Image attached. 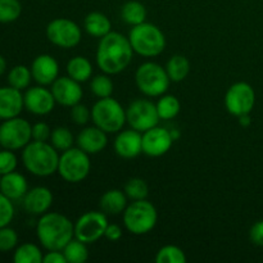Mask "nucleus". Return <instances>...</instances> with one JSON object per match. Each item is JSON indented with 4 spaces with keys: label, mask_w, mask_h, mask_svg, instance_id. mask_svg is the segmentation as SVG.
<instances>
[{
    "label": "nucleus",
    "mask_w": 263,
    "mask_h": 263,
    "mask_svg": "<svg viewBox=\"0 0 263 263\" xmlns=\"http://www.w3.org/2000/svg\"><path fill=\"white\" fill-rule=\"evenodd\" d=\"M223 102L230 115L235 117L249 115L256 104V91L248 82H235L228 89Z\"/></svg>",
    "instance_id": "12"
},
{
    "label": "nucleus",
    "mask_w": 263,
    "mask_h": 263,
    "mask_svg": "<svg viewBox=\"0 0 263 263\" xmlns=\"http://www.w3.org/2000/svg\"><path fill=\"white\" fill-rule=\"evenodd\" d=\"M122 215L126 230L134 235L151 233L158 221L157 208L146 199L133 200Z\"/></svg>",
    "instance_id": "5"
},
{
    "label": "nucleus",
    "mask_w": 263,
    "mask_h": 263,
    "mask_svg": "<svg viewBox=\"0 0 263 263\" xmlns=\"http://www.w3.org/2000/svg\"><path fill=\"white\" fill-rule=\"evenodd\" d=\"M157 110L161 120H174L181 109L180 100L175 95L163 94L156 103Z\"/></svg>",
    "instance_id": "29"
},
{
    "label": "nucleus",
    "mask_w": 263,
    "mask_h": 263,
    "mask_svg": "<svg viewBox=\"0 0 263 263\" xmlns=\"http://www.w3.org/2000/svg\"><path fill=\"white\" fill-rule=\"evenodd\" d=\"M91 120L95 126L107 134H118L125 126L126 109L112 97L100 98L91 108Z\"/></svg>",
    "instance_id": "6"
},
{
    "label": "nucleus",
    "mask_w": 263,
    "mask_h": 263,
    "mask_svg": "<svg viewBox=\"0 0 263 263\" xmlns=\"http://www.w3.org/2000/svg\"><path fill=\"white\" fill-rule=\"evenodd\" d=\"M23 100L26 109L35 116L49 115L57 104L51 90L46 89L43 85L26 89Z\"/></svg>",
    "instance_id": "15"
},
{
    "label": "nucleus",
    "mask_w": 263,
    "mask_h": 263,
    "mask_svg": "<svg viewBox=\"0 0 263 263\" xmlns=\"http://www.w3.org/2000/svg\"><path fill=\"white\" fill-rule=\"evenodd\" d=\"M43 252L33 243H23L17 246L13 254V261L15 263H43Z\"/></svg>",
    "instance_id": "28"
},
{
    "label": "nucleus",
    "mask_w": 263,
    "mask_h": 263,
    "mask_svg": "<svg viewBox=\"0 0 263 263\" xmlns=\"http://www.w3.org/2000/svg\"><path fill=\"white\" fill-rule=\"evenodd\" d=\"M5 69H7V61H5L4 57L0 55V76L4 74Z\"/></svg>",
    "instance_id": "45"
},
{
    "label": "nucleus",
    "mask_w": 263,
    "mask_h": 263,
    "mask_svg": "<svg viewBox=\"0 0 263 263\" xmlns=\"http://www.w3.org/2000/svg\"><path fill=\"white\" fill-rule=\"evenodd\" d=\"M84 28L90 36L103 37L112 31V22L102 12H91L85 17Z\"/></svg>",
    "instance_id": "24"
},
{
    "label": "nucleus",
    "mask_w": 263,
    "mask_h": 263,
    "mask_svg": "<svg viewBox=\"0 0 263 263\" xmlns=\"http://www.w3.org/2000/svg\"><path fill=\"white\" fill-rule=\"evenodd\" d=\"M91 170V162H90L89 154L82 149L69 148L62 152L59 156L58 174L64 181L69 184H79L84 181L90 174Z\"/></svg>",
    "instance_id": "8"
},
{
    "label": "nucleus",
    "mask_w": 263,
    "mask_h": 263,
    "mask_svg": "<svg viewBox=\"0 0 263 263\" xmlns=\"http://www.w3.org/2000/svg\"><path fill=\"white\" fill-rule=\"evenodd\" d=\"M36 235L46 251H62L74 238V223L58 212H46L36 223Z\"/></svg>",
    "instance_id": "2"
},
{
    "label": "nucleus",
    "mask_w": 263,
    "mask_h": 263,
    "mask_svg": "<svg viewBox=\"0 0 263 263\" xmlns=\"http://www.w3.org/2000/svg\"><path fill=\"white\" fill-rule=\"evenodd\" d=\"M32 140V125L20 116L4 120L0 125V146L20 151Z\"/></svg>",
    "instance_id": "9"
},
{
    "label": "nucleus",
    "mask_w": 263,
    "mask_h": 263,
    "mask_svg": "<svg viewBox=\"0 0 263 263\" xmlns=\"http://www.w3.org/2000/svg\"><path fill=\"white\" fill-rule=\"evenodd\" d=\"M66 71L71 79L76 80V81L82 84V82H86L91 79L92 64L85 57L76 55L69 59L66 66Z\"/></svg>",
    "instance_id": "25"
},
{
    "label": "nucleus",
    "mask_w": 263,
    "mask_h": 263,
    "mask_svg": "<svg viewBox=\"0 0 263 263\" xmlns=\"http://www.w3.org/2000/svg\"><path fill=\"white\" fill-rule=\"evenodd\" d=\"M62 251L66 256L67 263H85L89 259L87 244L76 238L72 239Z\"/></svg>",
    "instance_id": "30"
},
{
    "label": "nucleus",
    "mask_w": 263,
    "mask_h": 263,
    "mask_svg": "<svg viewBox=\"0 0 263 263\" xmlns=\"http://www.w3.org/2000/svg\"><path fill=\"white\" fill-rule=\"evenodd\" d=\"M49 141H50V144L57 151L62 153V152L72 148V145L74 143V138L68 127L59 126V127H55L54 130H51L50 140Z\"/></svg>",
    "instance_id": "32"
},
{
    "label": "nucleus",
    "mask_w": 263,
    "mask_h": 263,
    "mask_svg": "<svg viewBox=\"0 0 263 263\" xmlns=\"http://www.w3.org/2000/svg\"><path fill=\"white\" fill-rule=\"evenodd\" d=\"M32 79L43 86H49L59 77V64L54 57L40 54L31 63Z\"/></svg>",
    "instance_id": "18"
},
{
    "label": "nucleus",
    "mask_w": 263,
    "mask_h": 263,
    "mask_svg": "<svg viewBox=\"0 0 263 263\" xmlns=\"http://www.w3.org/2000/svg\"><path fill=\"white\" fill-rule=\"evenodd\" d=\"M59 152L49 141L31 140L22 151V162L30 174L48 177L58 171Z\"/></svg>",
    "instance_id": "3"
},
{
    "label": "nucleus",
    "mask_w": 263,
    "mask_h": 263,
    "mask_svg": "<svg viewBox=\"0 0 263 263\" xmlns=\"http://www.w3.org/2000/svg\"><path fill=\"white\" fill-rule=\"evenodd\" d=\"M107 215L102 211H89L74 222V238L86 244H92L104 236L108 226Z\"/></svg>",
    "instance_id": "11"
},
{
    "label": "nucleus",
    "mask_w": 263,
    "mask_h": 263,
    "mask_svg": "<svg viewBox=\"0 0 263 263\" xmlns=\"http://www.w3.org/2000/svg\"><path fill=\"white\" fill-rule=\"evenodd\" d=\"M28 192V184L26 177L17 171L3 175L0 179V193L10 200H21Z\"/></svg>",
    "instance_id": "22"
},
{
    "label": "nucleus",
    "mask_w": 263,
    "mask_h": 263,
    "mask_svg": "<svg viewBox=\"0 0 263 263\" xmlns=\"http://www.w3.org/2000/svg\"><path fill=\"white\" fill-rule=\"evenodd\" d=\"M186 254L176 246H164L157 252V263H186Z\"/></svg>",
    "instance_id": "34"
},
{
    "label": "nucleus",
    "mask_w": 263,
    "mask_h": 263,
    "mask_svg": "<svg viewBox=\"0 0 263 263\" xmlns=\"http://www.w3.org/2000/svg\"><path fill=\"white\" fill-rule=\"evenodd\" d=\"M115 151L123 159L136 158L143 153V133L138 130H121L115 139Z\"/></svg>",
    "instance_id": "17"
},
{
    "label": "nucleus",
    "mask_w": 263,
    "mask_h": 263,
    "mask_svg": "<svg viewBox=\"0 0 263 263\" xmlns=\"http://www.w3.org/2000/svg\"><path fill=\"white\" fill-rule=\"evenodd\" d=\"M13 217H14L13 200H10L3 193H0V229L4 228V226H9Z\"/></svg>",
    "instance_id": "38"
},
{
    "label": "nucleus",
    "mask_w": 263,
    "mask_h": 263,
    "mask_svg": "<svg viewBox=\"0 0 263 263\" xmlns=\"http://www.w3.org/2000/svg\"><path fill=\"white\" fill-rule=\"evenodd\" d=\"M159 120L157 105L148 99H136L126 108V121L131 128L140 133L158 125Z\"/></svg>",
    "instance_id": "13"
},
{
    "label": "nucleus",
    "mask_w": 263,
    "mask_h": 263,
    "mask_svg": "<svg viewBox=\"0 0 263 263\" xmlns=\"http://www.w3.org/2000/svg\"><path fill=\"white\" fill-rule=\"evenodd\" d=\"M135 82L139 91L143 92L145 97L159 98L167 92L171 80L166 68L161 64L156 62H145L136 69Z\"/></svg>",
    "instance_id": "7"
},
{
    "label": "nucleus",
    "mask_w": 263,
    "mask_h": 263,
    "mask_svg": "<svg viewBox=\"0 0 263 263\" xmlns=\"http://www.w3.org/2000/svg\"><path fill=\"white\" fill-rule=\"evenodd\" d=\"M71 118L76 125L84 126L91 118V110L89 109V107L85 104H82L81 102L74 104L73 107H71Z\"/></svg>",
    "instance_id": "40"
},
{
    "label": "nucleus",
    "mask_w": 263,
    "mask_h": 263,
    "mask_svg": "<svg viewBox=\"0 0 263 263\" xmlns=\"http://www.w3.org/2000/svg\"><path fill=\"white\" fill-rule=\"evenodd\" d=\"M166 72L172 82H181L187 77L190 72L189 59L181 54H175L168 59L166 64Z\"/></svg>",
    "instance_id": "26"
},
{
    "label": "nucleus",
    "mask_w": 263,
    "mask_h": 263,
    "mask_svg": "<svg viewBox=\"0 0 263 263\" xmlns=\"http://www.w3.org/2000/svg\"><path fill=\"white\" fill-rule=\"evenodd\" d=\"M123 235L122 228L117 223H108L107 230H105L104 238L109 241H118Z\"/></svg>",
    "instance_id": "43"
},
{
    "label": "nucleus",
    "mask_w": 263,
    "mask_h": 263,
    "mask_svg": "<svg viewBox=\"0 0 263 263\" xmlns=\"http://www.w3.org/2000/svg\"><path fill=\"white\" fill-rule=\"evenodd\" d=\"M18 246V235L14 229L4 226L0 229V252H10Z\"/></svg>",
    "instance_id": "37"
},
{
    "label": "nucleus",
    "mask_w": 263,
    "mask_h": 263,
    "mask_svg": "<svg viewBox=\"0 0 263 263\" xmlns=\"http://www.w3.org/2000/svg\"><path fill=\"white\" fill-rule=\"evenodd\" d=\"M50 90L53 92L55 102L63 107H73L74 104L81 102L82 97H84L81 82L71 79L69 76L58 77L51 84Z\"/></svg>",
    "instance_id": "16"
},
{
    "label": "nucleus",
    "mask_w": 263,
    "mask_h": 263,
    "mask_svg": "<svg viewBox=\"0 0 263 263\" xmlns=\"http://www.w3.org/2000/svg\"><path fill=\"white\" fill-rule=\"evenodd\" d=\"M113 87H115L113 81L110 80L109 74L107 73L98 74V76L92 77L91 82H90V90L98 99L112 97Z\"/></svg>",
    "instance_id": "33"
},
{
    "label": "nucleus",
    "mask_w": 263,
    "mask_h": 263,
    "mask_svg": "<svg viewBox=\"0 0 263 263\" xmlns=\"http://www.w3.org/2000/svg\"><path fill=\"white\" fill-rule=\"evenodd\" d=\"M128 40L134 53L145 58H153L163 53L166 48V36L158 26L151 22H143L134 26L128 32Z\"/></svg>",
    "instance_id": "4"
},
{
    "label": "nucleus",
    "mask_w": 263,
    "mask_h": 263,
    "mask_svg": "<svg viewBox=\"0 0 263 263\" xmlns=\"http://www.w3.org/2000/svg\"><path fill=\"white\" fill-rule=\"evenodd\" d=\"M77 146L87 154H98L104 151L108 144L107 133L98 126L82 128L76 138Z\"/></svg>",
    "instance_id": "21"
},
{
    "label": "nucleus",
    "mask_w": 263,
    "mask_h": 263,
    "mask_svg": "<svg viewBox=\"0 0 263 263\" xmlns=\"http://www.w3.org/2000/svg\"><path fill=\"white\" fill-rule=\"evenodd\" d=\"M43 263H67L63 251H48L44 254Z\"/></svg>",
    "instance_id": "44"
},
{
    "label": "nucleus",
    "mask_w": 263,
    "mask_h": 263,
    "mask_svg": "<svg viewBox=\"0 0 263 263\" xmlns=\"http://www.w3.org/2000/svg\"><path fill=\"white\" fill-rule=\"evenodd\" d=\"M53 193L46 186H36L28 190L23 197L22 203L26 212L30 215L41 216L49 212L53 204Z\"/></svg>",
    "instance_id": "19"
},
{
    "label": "nucleus",
    "mask_w": 263,
    "mask_h": 263,
    "mask_svg": "<svg viewBox=\"0 0 263 263\" xmlns=\"http://www.w3.org/2000/svg\"><path fill=\"white\" fill-rule=\"evenodd\" d=\"M134 49L128 37L117 31H110L100 37L97 49V64L103 73L118 74L133 61Z\"/></svg>",
    "instance_id": "1"
},
{
    "label": "nucleus",
    "mask_w": 263,
    "mask_h": 263,
    "mask_svg": "<svg viewBox=\"0 0 263 263\" xmlns=\"http://www.w3.org/2000/svg\"><path fill=\"white\" fill-rule=\"evenodd\" d=\"M22 4L20 0H0V23H12L20 18Z\"/></svg>",
    "instance_id": "36"
},
{
    "label": "nucleus",
    "mask_w": 263,
    "mask_h": 263,
    "mask_svg": "<svg viewBox=\"0 0 263 263\" xmlns=\"http://www.w3.org/2000/svg\"><path fill=\"white\" fill-rule=\"evenodd\" d=\"M25 108V100L21 90L12 86L0 87V120L18 117Z\"/></svg>",
    "instance_id": "20"
},
{
    "label": "nucleus",
    "mask_w": 263,
    "mask_h": 263,
    "mask_svg": "<svg viewBox=\"0 0 263 263\" xmlns=\"http://www.w3.org/2000/svg\"><path fill=\"white\" fill-rule=\"evenodd\" d=\"M121 18L123 22L130 25L131 27L146 21V8L144 7L143 3L136 2V0H130L125 3L121 8Z\"/></svg>",
    "instance_id": "27"
},
{
    "label": "nucleus",
    "mask_w": 263,
    "mask_h": 263,
    "mask_svg": "<svg viewBox=\"0 0 263 263\" xmlns=\"http://www.w3.org/2000/svg\"><path fill=\"white\" fill-rule=\"evenodd\" d=\"M127 195L120 189L107 190L99 200V207L102 212L107 216H118L125 212L128 205Z\"/></svg>",
    "instance_id": "23"
},
{
    "label": "nucleus",
    "mask_w": 263,
    "mask_h": 263,
    "mask_svg": "<svg viewBox=\"0 0 263 263\" xmlns=\"http://www.w3.org/2000/svg\"><path fill=\"white\" fill-rule=\"evenodd\" d=\"M123 192L130 200H141L146 199L148 197L149 186L145 180L140 179V177H133L126 182Z\"/></svg>",
    "instance_id": "35"
},
{
    "label": "nucleus",
    "mask_w": 263,
    "mask_h": 263,
    "mask_svg": "<svg viewBox=\"0 0 263 263\" xmlns=\"http://www.w3.org/2000/svg\"><path fill=\"white\" fill-rule=\"evenodd\" d=\"M31 80H33L31 68L23 66V64L14 66L8 73V84H9V86L21 90V91L28 89Z\"/></svg>",
    "instance_id": "31"
},
{
    "label": "nucleus",
    "mask_w": 263,
    "mask_h": 263,
    "mask_svg": "<svg viewBox=\"0 0 263 263\" xmlns=\"http://www.w3.org/2000/svg\"><path fill=\"white\" fill-rule=\"evenodd\" d=\"M51 128L48 123L37 122L32 125V140L49 141L50 140Z\"/></svg>",
    "instance_id": "41"
},
{
    "label": "nucleus",
    "mask_w": 263,
    "mask_h": 263,
    "mask_svg": "<svg viewBox=\"0 0 263 263\" xmlns=\"http://www.w3.org/2000/svg\"><path fill=\"white\" fill-rule=\"evenodd\" d=\"M17 166L18 159L14 154V151L3 148V151H0V175L3 176V175L15 171Z\"/></svg>",
    "instance_id": "39"
},
{
    "label": "nucleus",
    "mask_w": 263,
    "mask_h": 263,
    "mask_svg": "<svg viewBox=\"0 0 263 263\" xmlns=\"http://www.w3.org/2000/svg\"><path fill=\"white\" fill-rule=\"evenodd\" d=\"M249 239L257 247H263V220L253 223L249 230Z\"/></svg>",
    "instance_id": "42"
},
{
    "label": "nucleus",
    "mask_w": 263,
    "mask_h": 263,
    "mask_svg": "<svg viewBox=\"0 0 263 263\" xmlns=\"http://www.w3.org/2000/svg\"><path fill=\"white\" fill-rule=\"evenodd\" d=\"M171 131L161 126H154L143 133V153L148 157H162L174 144Z\"/></svg>",
    "instance_id": "14"
},
{
    "label": "nucleus",
    "mask_w": 263,
    "mask_h": 263,
    "mask_svg": "<svg viewBox=\"0 0 263 263\" xmlns=\"http://www.w3.org/2000/svg\"><path fill=\"white\" fill-rule=\"evenodd\" d=\"M46 37L53 45L62 49H71L82 40L81 27L68 18H55L46 26Z\"/></svg>",
    "instance_id": "10"
},
{
    "label": "nucleus",
    "mask_w": 263,
    "mask_h": 263,
    "mask_svg": "<svg viewBox=\"0 0 263 263\" xmlns=\"http://www.w3.org/2000/svg\"><path fill=\"white\" fill-rule=\"evenodd\" d=\"M0 179H2V175H0Z\"/></svg>",
    "instance_id": "46"
}]
</instances>
